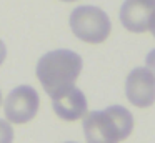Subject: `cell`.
<instances>
[{"instance_id":"cell-1","label":"cell","mask_w":155,"mask_h":143,"mask_svg":"<svg viewBox=\"0 0 155 143\" xmlns=\"http://www.w3.org/2000/svg\"><path fill=\"white\" fill-rule=\"evenodd\" d=\"M82 57L72 50H52L37 63V78L50 98L75 86L82 72Z\"/></svg>"},{"instance_id":"cell-2","label":"cell","mask_w":155,"mask_h":143,"mask_svg":"<svg viewBox=\"0 0 155 143\" xmlns=\"http://www.w3.org/2000/svg\"><path fill=\"white\" fill-rule=\"evenodd\" d=\"M134 130V116L125 106L112 105L90 112L84 120L87 143H120Z\"/></svg>"},{"instance_id":"cell-3","label":"cell","mask_w":155,"mask_h":143,"mask_svg":"<svg viewBox=\"0 0 155 143\" xmlns=\"http://www.w3.org/2000/svg\"><path fill=\"white\" fill-rule=\"evenodd\" d=\"M70 28L77 38L87 43H102L108 38L112 22L102 8L94 5H80L70 13Z\"/></svg>"},{"instance_id":"cell-4","label":"cell","mask_w":155,"mask_h":143,"mask_svg":"<svg viewBox=\"0 0 155 143\" xmlns=\"http://www.w3.org/2000/svg\"><path fill=\"white\" fill-rule=\"evenodd\" d=\"M40 96L30 85H20L14 88L5 98V116L14 125H24L30 122L38 112Z\"/></svg>"},{"instance_id":"cell-5","label":"cell","mask_w":155,"mask_h":143,"mask_svg":"<svg viewBox=\"0 0 155 143\" xmlns=\"http://www.w3.org/2000/svg\"><path fill=\"white\" fill-rule=\"evenodd\" d=\"M125 95L132 105L148 108L155 103V75L145 67H137L125 80Z\"/></svg>"},{"instance_id":"cell-6","label":"cell","mask_w":155,"mask_h":143,"mask_svg":"<svg viewBox=\"0 0 155 143\" xmlns=\"http://www.w3.org/2000/svg\"><path fill=\"white\" fill-rule=\"evenodd\" d=\"M155 13V0H125L120 8V22L128 32L143 33Z\"/></svg>"},{"instance_id":"cell-7","label":"cell","mask_w":155,"mask_h":143,"mask_svg":"<svg viewBox=\"0 0 155 143\" xmlns=\"http://www.w3.org/2000/svg\"><path fill=\"white\" fill-rule=\"evenodd\" d=\"M52 106L58 118L65 120V122H75V120L85 116V113H87V98L80 88L72 86L62 95L54 96Z\"/></svg>"},{"instance_id":"cell-8","label":"cell","mask_w":155,"mask_h":143,"mask_svg":"<svg viewBox=\"0 0 155 143\" xmlns=\"http://www.w3.org/2000/svg\"><path fill=\"white\" fill-rule=\"evenodd\" d=\"M0 143H14V128L2 118H0Z\"/></svg>"},{"instance_id":"cell-9","label":"cell","mask_w":155,"mask_h":143,"mask_svg":"<svg viewBox=\"0 0 155 143\" xmlns=\"http://www.w3.org/2000/svg\"><path fill=\"white\" fill-rule=\"evenodd\" d=\"M145 63H147V68L155 75V48L147 55V58H145Z\"/></svg>"},{"instance_id":"cell-10","label":"cell","mask_w":155,"mask_h":143,"mask_svg":"<svg viewBox=\"0 0 155 143\" xmlns=\"http://www.w3.org/2000/svg\"><path fill=\"white\" fill-rule=\"evenodd\" d=\"M5 57H7V47H5V43L0 40V65L5 62Z\"/></svg>"},{"instance_id":"cell-11","label":"cell","mask_w":155,"mask_h":143,"mask_svg":"<svg viewBox=\"0 0 155 143\" xmlns=\"http://www.w3.org/2000/svg\"><path fill=\"white\" fill-rule=\"evenodd\" d=\"M148 28L152 30V35L155 37V13H153V17H152V22H150V27Z\"/></svg>"},{"instance_id":"cell-12","label":"cell","mask_w":155,"mask_h":143,"mask_svg":"<svg viewBox=\"0 0 155 143\" xmlns=\"http://www.w3.org/2000/svg\"><path fill=\"white\" fill-rule=\"evenodd\" d=\"M62 2H77V0H62Z\"/></svg>"},{"instance_id":"cell-13","label":"cell","mask_w":155,"mask_h":143,"mask_svg":"<svg viewBox=\"0 0 155 143\" xmlns=\"http://www.w3.org/2000/svg\"><path fill=\"white\" fill-rule=\"evenodd\" d=\"M0 105H2V92H0Z\"/></svg>"},{"instance_id":"cell-14","label":"cell","mask_w":155,"mask_h":143,"mask_svg":"<svg viewBox=\"0 0 155 143\" xmlns=\"http://www.w3.org/2000/svg\"><path fill=\"white\" fill-rule=\"evenodd\" d=\"M65 143H77V141H65Z\"/></svg>"}]
</instances>
